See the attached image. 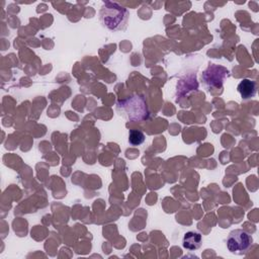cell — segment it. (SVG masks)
Listing matches in <instances>:
<instances>
[{
    "label": "cell",
    "mask_w": 259,
    "mask_h": 259,
    "mask_svg": "<svg viewBox=\"0 0 259 259\" xmlns=\"http://www.w3.org/2000/svg\"><path fill=\"white\" fill-rule=\"evenodd\" d=\"M117 108L127 119L141 121L149 116V110L145 98L141 95H133L117 102Z\"/></svg>",
    "instance_id": "7a4b0ae2"
},
{
    "label": "cell",
    "mask_w": 259,
    "mask_h": 259,
    "mask_svg": "<svg viewBox=\"0 0 259 259\" xmlns=\"http://www.w3.org/2000/svg\"><path fill=\"white\" fill-rule=\"evenodd\" d=\"M145 135L139 130H132L128 134V142L132 146H140L145 142Z\"/></svg>",
    "instance_id": "52a82bcc"
},
{
    "label": "cell",
    "mask_w": 259,
    "mask_h": 259,
    "mask_svg": "<svg viewBox=\"0 0 259 259\" xmlns=\"http://www.w3.org/2000/svg\"><path fill=\"white\" fill-rule=\"evenodd\" d=\"M238 92L240 93L242 99H250L256 95L257 92V84L255 81L250 80V79H243L238 87Z\"/></svg>",
    "instance_id": "5b68a950"
},
{
    "label": "cell",
    "mask_w": 259,
    "mask_h": 259,
    "mask_svg": "<svg viewBox=\"0 0 259 259\" xmlns=\"http://www.w3.org/2000/svg\"><path fill=\"white\" fill-rule=\"evenodd\" d=\"M202 243V236L195 231H189L184 234L182 245L185 249H188L190 251L196 250L201 246Z\"/></svg>",
    "instance_id": "8992f818"
},
{
    "label": "cell",
    "mask_w": 259,
    "mask_h": 259,
    "mask_svg": "<svg viewBox=\"0 0 259 259\" xmlns=\"http://www.w3.org/2000/svg\"><path fill=\"white\" fill-rule=\"evenodd\" d=\"M128 16L130 14L126 8L111 1L103 2L99 11L101 24L112 31L124 29L128 21Z\"/></svg>",
    "instance_id": "6da1fadb"
},
{
    "label": "cell",
    "mask_w": 259,
    "mask_h": 259,
    "mask_svg": "<svg viewBox=\"0 0 259 259\" xmlns=\"http://www.w3.org/2000/svg\"><path fill=\"white\" fill-rule=\"evenodd\" d=\"M229 71L218 65H210L202 74V79L204 83L210 87H221L223 81L228 77Z\"/></svg>",
    "instance_id": "277c9868"
},
{
    "label": "cell",
    "mask_w": 259,
    "mask_h": 259,
    "mask_svg": "<svg viewBox=\"0 0 259 259\" xmlns=\"http://www.w3.org/2000/svg\"><path fill=\"white\" fill-rule=\"evenodd\" d=\"M253 244L252 236L242 229L233 230L227 238V247L233 254L242 255L248 252Z\"/></svg>",
    "instance_id": "3957f363"
}]
</instances>
